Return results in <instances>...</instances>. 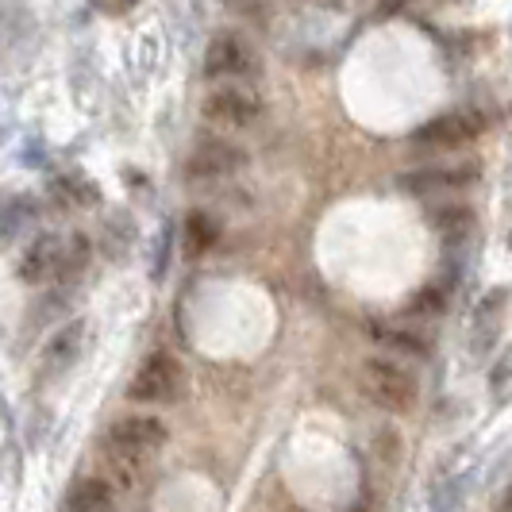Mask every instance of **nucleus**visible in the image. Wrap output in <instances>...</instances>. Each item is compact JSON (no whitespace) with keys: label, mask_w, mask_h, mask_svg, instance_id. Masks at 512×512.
Returning a JSON list of instances; mask_svg holds the SVG:
<instances>
[{"label":"nucleus","mask_w":512,"mask_h":512,"mask_svg":"<svg viewBox=\"0 0 512 512\" xmlns=\"http://www.w3.org/2000/svg\"><path fill=\"white\" fill-rule=\"evenodd\" d=\"M362 389L366 397L378 405V409L393 412V416H405L416 409V378H412L405 366L389 359H366L362 362Z\"/></svg>","instance_id":"obj_1"},{"label":"nucleus","mask_w":512,"mask_h":512,"mask_svg":"<svg viewBox=\"0 0 512 512\" xmlns=\"http://www.w3.org/2000/svg\"><path fill=\"white\" fill-rule=\"evenodd\" d=\"M181 382H185V374H181L178 359L166 351H154L151 359L139 366L135 382L128 385V397L143 401V405H166L181 393Z\"/></svg>","instance_id":"obj_2"},{"label":"nucleus","mask_w":512,"mask_h":512,"mask_svg":"<svg viewBox=\"0 0 512 512\" xmlns=\"http://www.w3.org/2000/svg\"><path fill=\"white\" fill-rule=\"evenodd\" d=\"M486 131V120L470 108H459V112H447V116H436L428 120L424 128L412 131V143L416 147H432V151H451V147H462L470 139H478Z\"/></svg>","instance_id":"obj_3"},{"label":"nucleus","mask_w":512,"mask_h":512,"mask_svg":"<svg viewBox=\"0 0 512 512\" xmlns=\"http://www.w3.org/2000/svg\"><path fill=\"white\" fill-rule=\"evenodd\" d=\"M104 443H112L128 455H139V459H151L154 451L166 443V424L158 416H124V420L112 424Z\"/></svg>","instance_id":"obj_4"},{"label":"nucleus","mask_w":512,"mask_h":512,"mask_svg":"<svg viewBox=\"0 0 512 512\" xmlns=\"http://www.w3.org/2000/svg\"><path fill=\"white\" fill-rule=\"evenodd\" d=\"M512 289L509 285H493L486 297L474 305V328H470V355L482 359L493 351L497 335H501V316H505V305H509Z\"/></svg>","instance_id":"obj_5"},{"label":"nucleus","mask_w":512,"mask_h":512,"mask_svg":"<svg viewBox=\"0 0 512 512\" xmlns=\"http://www.w3.org/2000/svg\"><path fill=\"white\" fill-rule=\"evenodd\" d=\"M482 178L478 162H462V166H428V170H412L401 178V189L409 193H439V189H466Z\"/></svg>","instance_id":"obj_6"},{"label":"nucleus","mask_w":512,"mask_h":512,"mask_svg":"<svg viewBox=\"0 0 512 512\" xmlns=\"http://www.w3.org/2000/svg\"><path fill=\"white\" fill-rule=\"evenodd\" d=\"M208 120L216 124H228V128H247L258 120V101L247 97V93H235V89H224V93H212V101L205 104Z\"/></svg>","instance_id":"obj_7"},{"label":"nucleus","mask_w":512,"mask_h":512,"mask_svg":"<svg viewBox=\"0 0 512 512\" xmlns=\"http://www.w3.org/2000/svg\"><path fill=\"white\" fill-rule=\"evenodd\" d=\"M239 166H243V151H235L228 143H208L193 154L189 174L193 178H224V174H235Z\"/></svg>","instance_id":"obj_8"},{"label":"nucleus","mask_w":512,"mask_h":512,"mask_svg":"<svg viewBox=\"0 0 512 512\" xmlns=\"http://www.w3.org/2000/svg\"><path fill=\"white\" fill-rule=\"evenodd\" d=\"M58 266H62V243H58L54 235H47V239H39V243L24 255L20 274H24V282L39 285L43 278L58 274Z\"/></svg>","instance_id":"obj_9"},{"label":"nucleus","mask_w":512,"mask_h":512,"mask_svg":"<svg viewBox=\"0 0 512 512\" xmlns=\"http://www.w3.org/2000/svg\"><path fill=\"white\" fill-rule=\"evenodd\" d=\"M81 339H85V324L77 320L70 328H62V332L54 335L51 343H47V351H43V374H58V370H66L70 362L77 359V351H81Z\"/></svg>","instance_id":"obj_10"},{"label":"nucleus","mask_w":512,"mask_h":512,"mask_svg":"<svg viewBox=\"0 0 512 512\" xmlns=\"http://www.w3.org/2000/svg\"><path fill=\"white\" fill-rule=\"evenodd\" d=\"M116 489L108 478H81L70 493V512H112Z\"/></svg>","instance_id":"obj_11"},{"label":"nucleus","mask_w":512,"mask_h":512,"mask_svg":"<svg viewBox=\"0 0 512 512\" xmlns=\"http://www.w3.org/2000/svg\"><path fill=\"white\" fill-rule=\"evenodd\" d=\"M247 62H251L247 47L235 35H224L208 51V74H239V70H247Z\"/></svg>","instance_id":"obj_12"},{"label":"nucleus","mask_w":512,"mask_h":512,"mask_svg":"<svg viewBox=\"0 0 512 512\" xmlns=\"http://www.w3.org/2000/svg\"><path fill=\"white\" fill-rule=\"evenodd\" d=\"M370 335L382 343V347H389V351H401V355H412V359H424L428 355V339L424 335L409 332V328H385V324H370Z\"/></svg>","instance_id":"obj_13"},{"label":"nucleus","mask_w":512,"mask_h":512,"mask_svg":"<svg viewBox=\"0 0 512 512\" xmlns=\"http://www.w3.org/2000/svg\"><path fill=\"white\" fill-rule=\"evenodd\" d=\"M432 224L439 228V235L451 243V247H459L462 239L474 231V212L470 208H462V205H455V208H439L436 216H432Z\"/></svg>","instance_id":"obj_14"},{"label":"nucleus","mask_w":512,"mask_h":512,"mask_svg":"<svg viewBox=\"0 0 512 512\" xmlns=\"http://www.w3.org/2000/svg\"><path fill=\"white\" fill-rule=\"evenodd\" d=\"M185 235H189V251H193V255H205L208 247L216 243L220 228H216V220H212V216H205V212H193V216H189V228H185Z\"/></svg>","instance_id":"obj_15"},{"label":"nucleus","mask_w":512,"mask_h":512,"mask_svg":"<svg viewBox=\"0 0 512 512\" xmlns=\"http://www.w3.org/2000/svg\"><path fill=\"white\" fill-rule=\"evenodd\" d=\"M412 308H416L420 316H439V312L447 308V289H443V285H428V289H420V297L412 301Z\"/></svg>","instance_id":"obj_16"},{"label":"nucleus","mask_w":512,"mask_h":512,"mask_svg":"<svg viewBox=\"0 0 512 512\" xmlns=\"http://www.w3.org/2000/svg\"><path fill=\"white\" fill-rule=\"evenodd\" d=\"M489 382H493V397H505V389L512 385V351L501 362H497V366H493Z\"/></svg>","instance_id":"obj_17"},{"label":"nucleus","mask_w":512,"mask_h":512,"mask_svg":"<svg viewBox=\"0 0 512 512\" xmlns=\"http://www.w3.org/2000/svg\"><path fill=\"white\" fill-rule=\"evenodd\" d=\"M378 451H382L385 459L397 462V455H401V436L397 432H378Z\"/></svg>","instance_id":"obj_18"},{"label":"nucleus","mask_w":512,"mask_h":512,"mask_svg":"<svg viewBox=\"0 0 512 512\" xmlns=\"http://www.w3.org/2000/svg\"><path fill=\"white\" fill-rule=\"evenodd\" d=\"M501 509L512 512V489H509V493H505V497H501Z\"/></svg>","instance_id":"obj_19"},{"label":"nucleus","mask_w":512,"mask_h":512,"mask_svg":"<svg viewBox=\"0 0 512 512\" xmlns=\"http://www.w3.org/2000/svg\"><path fill=\"white\" fill-rule=\"evenodd\" d=\"M509 247H512V231H509Z\"/></svg>","instance_id":"obj_20"}]
</instances>
